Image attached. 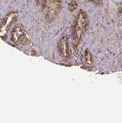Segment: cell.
Here are the masks:
<instances>
[{
    "label": "cell",
    "mask_w": 122,
    "mask_h": 123,
    "mask_svg": "<svg viewBox=\"0 0 122 123\" xmlns=\"http://www.w3.org/2000/svg\"><path fill=\"white\" fill-rule=\"evenodd\" d=\"M61 7V0H42V8L47 21L51 22L56 18Z\"/></svg>",
    "instance_id": "obj_2"
},
{
    "label": "cell",
    "mask_w": 122,
    "mask_h": 123,
    "mask_svg": "<svg viewBox=\"0 0 122 123\" xmlns=\"http://www.w3.org/2000/svg\"><path fill=\"white\" fill-rule=\"evenodd\" d=\"M59 52L61 56L67 58L69 56V47L67 39L65 37L61 38L58 43Z\"/></svg>",
    "instance_id": "obj_3"
},
{
    "label": "cell",
    "mask_w": 122,
    "mask_h": 123,
    "mask_svg": "<svg viewBox=\"0 0 122 123\" xmlns=\"http://www.w3.org/2000/svg\"><path fill=\"white\" fill-rule=\"evenodd\" d=\"M88 26V18L83 11H80L76 17L73 28V44L76 47L80 43L81 38L86 31Z\"/></svg>",
    "instance_id": "obj_1"
},
{
    "label": "cell",
    "mask_w": 122,
    "mask_h": 123,
    "mask_svg": "<svg viewBox=\"0 0 122 123\" xmlns=\"http://www.w3.org/2000/svg\"><path fill=\"white\" fill-rule=\"evenodd\" d=\"M78 7V2L76 0H73L69 4V9L70 10V11H73L76 9V7Z\"/></svg>",
    "instance_id": "obj_4"
}]
</instances>
